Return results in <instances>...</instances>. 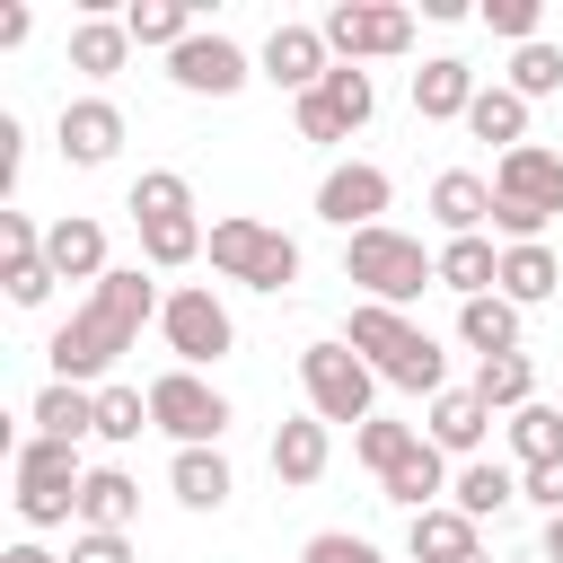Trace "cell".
Returning a JSON list of instances; mask_svg holds the SVG:
<instances>
[{
  "instance_id": "cell-1",
  "label": "cell",
  "mask_w": 563,
  "mask_h": 563,
  "mask_svg": "<svg viewBox=\"0 0 563 563\" xmlns=\"http://www.w3.org/2000/svg\"><path fill=\"white\" fill-rule=\"evenodd\" d=\"M167 299H158V282L141 273V264H123V273H106L62 325H53V343H44V361H53V378H70V387H88V378H106L132 343H141V325L158 317Z\"/></svg>"
},
{
  "instance_id": "cell-2",
  "label": "cell",
  "mask_w": 563,
  "mask_h": 563,
  "mask_svg": "<svg viewBox=\"0 0 563 563\" xmlns=\"http://www.w3.org/2000/svg\"><path fill=\"white\" fill-rule=\"evenodd\" d=\"M343 343H352V352H361V361H369L387 387H405V396H440V387H449V352H440V343H431V334H422L405 308H378V299H361Z\"/></svg>"
},
{
  "instance_id": "cell-3",
  "label": "cell",
  "mask_w": 563,
  "mask_h": 563,
  "mask_svg": "<svg viewBox=\"0 0 563 563\" xmlns=\"http://www.w3.org/2000/svg\"><path fill=\"white\" fill-rule=\"evenodd\" d=\"M343 282H361L378 308H405V299H422L431 282H440V255H422V238H405V229H361V238H343Z\"/></svg>"
},
{
  "instance_id": "cell-4",
  "label": "cell",
  "mask_w": 563,
  "mask_h": 563,
  "mask_svg": "<svg viewBox=\"0 0 563 563\" xmlns=\"http://www.w3.org/2000/svg\"><path fill=\"white\" fill-rule=\"evenodd\" d=\"M79 484H88V466H79V440H18V519L26 528H70L79 519Z\"/></svg>"
},
{
  "instance_id": "cell-5",
  "label": "cell",
  "mask_w": 563,
  "mask_h": 563,
  "mask_svg": "<svg viewBox=\"0 0 563 563\" xmlns=\"http://www.w3.org/2000/svg\"><path fill=\"white\" fill-rule=\"evenodd\" d=\"M211 273L246 282V290H290L299 282V238L264 229V220H211Z\"/></svg>"
},
{
  "instance_id": "cell-6",
  "label": "cell",
  "mask_w": 563,
  "mask_h": 563,
  "mask_svg": "<svg viewBox=\"0 0 563 563\" xmlns=\"http://www.w3.org/2000/svg\"><path fill=\"white\" fill-rule=\"evenodd\" d=\"M299 387H308V413L317 422H369V396H378V369L352 352V343H308L299 352Z\"/></svg>"
},
{
  "instance_id": "cell-7",
  "label": "cell",
  "mask_w": 563,
  "mask_h": 563,
  "mask_svg": "<svg viewBox=\"0 0 563 563\" xmlns=\"http://www.w3.org/2000/svg\"><path fill=\"white\" fill-rule=\"evenodd\" d=\"M150 422H158L176 449H220L229 396H220L202 369H158V378H150Z\"/></svg>"
},
{
  "instance_id": "cell-8",
  "label": "cell",
  "mask_w": 563,
  "mask_h": 563,
  "mask_svg": "<svg viewBox=\"0 0 563 563\" xmlns=\"http://www.w3.org/2000/svg\"><path fill=\"white\" fill-rule=\"evenodd\" d=\"M158 334H167V352H176V369H211L229 343H238V325H229V308L202 290V282H185V290H167V308H158Z\"/></svg>"
},
{
  "instance_id": "cell-9",
  "label": "cell",
  "mask_w": 563,
  "mask_h": 563,
  "mask_svg": "<svg viewBox=\"0 0 563 563\" xmlns=\"http://www.w3.org/2000/svg\"><path fill=\"white\" fill-rule=\"evenodd\" d=\"M413 44V9H387V0H343L325 9V53L334 62H387Z\"/></svg>"
},
{
  "instance_id": "cell-10",
  "label": "cell",
  "mask_w": 563,
  "mask_h": 563,
  "mask_svg": "<svg viewBox=\"0 0 563 563\" xmlns=\"http://www.w3.org/2000/svg\"><path fill=\"white\" fill-rule=\"evenodd\" d=\"M369 106H378L369 70H361V62H334V70L299 97V141H352V132L369 123Z\"/></svg>"
},
{
  "instance_id": "cell-11",
  "label": "cell",
  "mask_w": 563,
  "mask_h": 563,
  "mask_svg": "<svg viewBox=\"0 0 563 563\" xmlns=\"http://www.w3.org/2000/svg\"><path fill=\"white\" fill-rule=\"evenodd\" d=\"M387 167H369V158H352V167H325V185H317V220L325 229H343V238H361V229H378V211H387Z\"/></svg>"
},
{
  "instance_id": "cell-12",
  "label": "cell",
  "mask_w": 563,
  "mask_h": 563,
  "mask_svg": "<svg viewBox=\"0 0 563 563\" xmlns=\"http://www.w3.org/2000/svg\"><path fill=\"white\" fill-rule=\"evenodd\" d=\"M167 79H176L185 97H238L255 70H246V53H238L229 35H185V44L167 53Z\"/></svg>"
},
{
  "instance_id": "cell-13",
  "label": "cell",
  "mask_w": 563,
  "mask_h": 563,
  "mask_svg": "<svg viewBox=\"0 0 563 563\" xmlns=\"http://www.w3.org/2000/svg\"><path fill=\"white\" fill-rule=\"evenodd\" d=\"M325 70H334V53H325V26H290V18H282V26L264 35V79H273V88L308 97Z\"/></svg>"
},
{
  "instance_id": "cell-14",
  "label": "cell",
  "mask_w": 563,
  "mask_h": 563,
  "mask_svg": "<svg viewBox=\"0 0 563 563\" xmlns=\"http://www.w3.org/2000/svg\"><path fill=\"white\" fill-rule=\"evenodd\" d=\"M123 150V106L114 97H70L62 106V158L70 167H106Z\"/></svg>"
},
{
  "instance_id": "cell-15",
  "label": "cell",
  "mask_w": 563,
  "mask_h": 563,
  "mask_svg": "<svg viewBox=\"0 0 563 563\" xmlns=\"http://www.w3.org/2000/svg\"><path fill=\"white\" fill-rule=\"evenodd\" d=\"M44 264H53V282H88V290L114 273V264H106V229H97L88 211H70V220L44 229Z\"/></svg>"
},
{
  "instance_id": "cell-16",
  "label": "cell",
  "mask_w": 563,
  "mask_h": 563,
  "mask_svg": "<svg viewBox=\"0 0 563 563\" xmlns=\"http://www.w3.org/2000/svg\"><path fill=\"white\" fill-rule=\"evenodd\" d=\"M0 255H9V299L18 308H44L53 299V264H44V229L26 211H0Z\"/></svg>"
},
{
  "instance_id": "cell-17",
  "label": "cell",
  "mask_w": 563,
  "mask_h": 563,
  "mask_svg": "<svg viewBox=\"0 0 563 563\" xmlns=\"http://www.w3.org/2000/svg\"><path fill=\"white\" fill-rule=\"evenodd\" d=\"M475 97H484V88H475V70H466L457 53H431V62L413 70V114H422V123H466Z\"/></svg>"
},
{
  "instance_id": "cell-18",
  "label": "cell",
  "mask_w": 563,
  "mask_h": 563,
  "mask_svg": "<svg viewBox=\"0 0 563 563\" xmlns=\"http://www.w3.org/2000/svg\"><path fill=\"white\" fill-rule=\"evenodd\" d=\"M484 431H493V405H484L475 387H440V396H431V449H440V457H475Z\"/></svg>"
},
{
  "instance_id": "cell-19",
  "label": "cell",
  "mask_w": 563,
  "mask_h": 563,
  "mask_svg": "<svg viewBox=\"0 0 563 563\" xmlns=\"http://www.w3.org/2000/svg\"><path fill=\"white\" fill-rule=\"evenodd\" d=\"M132 519H141V484H132L123 466H88V484H79V528L132 537Z\"/></svg>"
},
{
  "instance_id": "cell-20",
  "label": "cell",
  "mask_w": 563,
  "mask_h": 563,
  "mask_svg": "<svg viewBox=\"0 0 563 563\" xmlns=\"http://www.w3.org/2000/svg\"><path fill=\"white\" fill-rule=\"evenodd\" d=\"M493 194H510V202H528V211H545V220H554V211H563V158L528 141V150H510V158H501Z\"/></svg>"
},
{
  "instance_id": "cell-21",
  "label": "cell",
  "mask_w": 563,
  "mask_h": 563,
  "mask_svg": "<svg viewBox=\"0 0 563 563\" xmlns=\"http://www.w3.org/2000/svg\"><path fill=\"white\" fill-rule=\"evenodd\" d=\"M431 220H440L449 238H484V229H493V185L466 176V167L431 176Z\"/></svg>"
},
{
  "instance_id": "cell-22",
  "label": "cell",
  "mask_w": 563,
  "mask_h": 563,
  "mask_svg": "<svg viewBox=\"0 0 563 563\" xmlns=\"http://www.w3.org/2000/svg\"><path fill=\"white\" fill-rule=\"evenodd\" d=\"M405 545H413V563H466V554H484V545H475V519H466L457 501L413 510V519H405Z\"/></svg>"
},
{
  "instance_id": "cell-23",
  "label": "cell",
  "mask_w": 563,
  "mask_h": 563,
  "mask_svg": "<svg viewBox=\"0 0 563 563\" xmlns=\"http://www.w3.org/2000/svg\"><path fill=\"white\" fill-rule=\"evenodd\" d=\"M440 290H457V308L466 299H493L501 290V246L493 238H449L440 246Z\"/></svg>"
},
{
  "instance_id": "cell-24",
  "label": "cell",
  "mask_w": 563,
  "mask_h": 563,
  "mask_svg": "<svg viewBox=\"0 0 563 563\" xmlns=\"http://www.w3.org/2000/svg\"><path fill=\"white\" fill-rule=\"evenodd\" d=\"M167 493H176L185 510H220V501L238 493V475H229V457H220V449H176V466H167Z\"/></svg>"
},
{
  "instance_id": "cell-25",
  "label": "cell",
  "mask_w": 563,
  "mask_h": 563,
  "mask_svg": "<svg viewBox=\"0 0 563 563\" xmlns=\"http://www.w3.org/2000/svg\"><path fill=\"white\" fill-rule=\"evenodd\" d=\"M449 501H457V510L484 528V519H501V510H510V501H528V493H519V475H510V466H493V457H466V475L449 484Z\"/></svg>"
},
{
  "instance_id": "cell-26",
  "label": "cell",
  "mask_w": 563,
  "mask_h": 563,
  "mask_svg": "<svg viewBox=\"0 0 563 563\" xmlns=\"http://www.w3.org/2000/svg\"><path fill=\"white\" fill-rule=\"evenodd\" d=\"M123 62H132V26H123V18H79V26H70V70L114 79Z\"/></svg>"
},
{
  "instance_id": "cell-27",
  "label": "cell",
  "mask_w": 563,
  "mask_h": 563,
  "mask_svg": "<svg viewBox=\"0 0 563 563\" xmlns=\"http://www.w3.org/2000/svg\"><path fill=\"white\" fill-rule=\"evenodd\" d=\"M554 282H563V264H554V246H545V238H537V246H501V299H510V308L554 299Z\"/></svg>"
},
{
  "instance_id": "cell-28",
  "label": "cell",
  "mask_w": 563,
  "mask_h": 563,
  "mask_svg": "<svg viewBox=\"0 0 563 563\" xmlns=\"http://www.w3.org/2000/svg\"><path fill=\"white\" fill-rule=\"evenodd\" d=\"M44 440H88L97 431V387H70V378H53L44 396H35V413H26Z\"/></svg>"
},
{
  "instance_id": "cell-29",
  "label": "cell",
  "mask_w": 563,
  "mask_h": 563,
  "mask_svg": "<svg viewBox=\"0 0 563 563\" xmlns=\"http://www.w3.org/2000/svg\"><path fill=\"white\" fill-rule=\"evenodd\" d=\"M273 475H282V484H317V475H325V422H317V413H290V422L273 431Z\"/></svg>"
},
{
  "instance_id": "cell-30",
  "label": "cell",
  "mask_w": 563,
  "mask_h": 563,
  "mask_svg": "<svg viewBox=\"0 0 563 563\" xmlns=\"http://www.w3.org/2000/svg\"><path fill=\"white\" fill-rule=\"evenodd\" d=\"M378 493H387V501H396L405 519H413V510H440V493H449V457H440V449L422 440V449H413V457H405V466H396V475H387Z\"/></svg>"
},
{
  "instance_id": "cell-31",
  "label": "cell",
  "mask_w": 563,
  "mask_h": 563,
  "mask_svg": "<svg viewBox=\"0 0 563 563\" xmlns=\"http://www.w3.org/2000/svg\"><path fill=\"white\" fill-rule=\"evenodd\" d=\"M466 132H475V141H501V158L528 150V97H519V88H484V97L466 106Z\"/></svg>"
},
{
  "instance_id": "cell-32",
  "label": "cell",
  "mask_w": 563,
  "mask_h": 563,
  "mask_svg": "<svg viewBox=\"0 0 563 563\" xmlns=\"http://www.w3.org/2000/svg\"><path fill=\"white\" fill-rule=\"evenodd\" d=\"M202 246H211V229H202L194 211H176V220H141V255H150V273H185Z\"/></svg>"
},
{
  "instance_id": "cell-33",
  "label": "cell",
  "mask_w": 563,
  "mask_h": 563,
  "mask_svg": "<svg viewBox=\"0 0 563 563\" xmlns=\"http://www.w3.org/2000/svg\"><path fill=\"white\" fill-rule=\"evenodd\" d=\"M457 334H466V352H484V361H501V352H519V308L493 290V299H466L457 308Z\"/></svg>"
},
{
  "instance_id": "cell-34",
  "label": "cell",
  "mask_w": 563,
  "mask_h": 563,
  "mask_svg": "<svg viewBox=\"0 0 563 563\" xmlns=\"http://www.w3.org/2000/svg\"><path fill=\"white\" fill-rule=\"evenodd\" d=\"M123 26H132V44H158V53H176L185 35H202L185 0H132V9H123Z\"/></svg>"
},
{
  "instance_id": "cell-35",
  "label": "cell",
  "mask_w": 563,
  "mask_h": 563,
  "mask_svg": "<svg viewBox=\"0 0 563 563\" xmlns=\"http://www.w3.org/2000/svg\"><path fill=\"white\" fill-rule=\"evenodd\" d=\"M475 396H484L493 413H519V405H537V369H528V352H501V361H484V369H475Z\"/></svg>"
},
{
  "instance_id": "cell-36",
  "label": "cell",
  "mask_w": 563,
  "mask_h": 563,
  "mask_svg": "<svg viewBox=\"0 0 563 563\" xmlns=\"http://www.w3.org/2000/svg\"><path fill=\"white\" fill-rule=\"evenodd\" d=\"M413 449H422V431H405V422H378V413H369V422L352 431V457H361V466H369L378 484H387V475H396V466H405Z\"/></svg>"
},
{
  "instance_id": "cell-37",
  "label": "cell",
  "mask_w": 563,
  "mask_h": 563,
  "mask_svg": "<svg viewBox=\"0 0 563 563\" xmlns=\"http://www.w3.org/2000/svg\"><path fill=\"white\" fill-rule=\"evenodd\" d=\"M510 449H519V475H528V466H554V457H563V413H554V405H519V413H510Z\"/></svg>"
},
{
  "instance_id": "cell-38",
  "label": "cell",
  "mask_w": 563,
  "mask_h": 563,
  "mask_svg": "<svg viewBox=\"0 0 563 563\" xmlns=\"http://www.w3.org/2000/svg\"><path fill=\"white\" fill-rule=\"evenodd\" d=\"M132 220H176V211H194V185L176 176V167H150V176H132V202H123Z\"/></svg>"
},
{
  "instance_id": "cell-39",
  "label": "cell",
  "mask_w": 563,
  "mask_h": 563,
  "mask_svg": "<svg viewBox=\"0 0 563 563\" xmlns=\"http://www.w3.org/2000/svg\"><path fill=\"white\" fill-rule=\"evenodd\" d=\"M141 431H158V422H150V396H141V387H97V440L123 449V440H141Z\"/></svg>"
},
{
  "instance_id": "cell-40",
  "label": "cell",
  "mask_w": 563,
  "mask_h": 563,
  "mask_svg": "<svg viewBox=\"0 0 563 563\" xmlns=\"http://www.w3.org/2000/svg\"><path fill=\"white\" fill-rule=\"evenodd\" d=\"M501 88H519L528 106H537V97H554V88H563V44H545V35H537V44H519Z\"/></svg>"
},
{
  "instance_id": "cell-41",
  "label": "cell",
  "mask_w": 563,
  "mask_h": 563,
  "mask_svg": "<svg viewBox=\"0 0 563 563\" xmlns=\"http://www.w3.org/2000/svg\"><path fill=\"white\" fill-rule=\"evenodd\" d=\"M299 563H378V545H369V537H343V528H317V537L299 545Z\"/></svg>"
},
{
  "instance_id": "cell-42",
  "label": "cell",
  "mask_w": 563,
  "mask_h": 563,
  "mask_svg": "<svg viewBox=\"0 0 563 563\" xmlns=\"http://www.w3.org/2000/svg\"><path fill=\"white\" fill-rule=\"evenodd\" d=\"M537 18H545L537 0H484V26L510 35V44H537Z\"/></svg>"
},
{
  "instance_id": "cell-43",
  "label": "cell",
  "mask_w": 563,
  "mask_h": 563,
  "mask_svg": "<svg viewBox=\"0 0 563 563\" xmlns=\"http://www.w3.org/2000/svg\"><path fill=\"white\" fill-rule=\"evenodd\" d=\"M70 563H132V537H97V528H79V537H70Z\"/></svg>"
},
{
  "instance_id": "cell-44",
  "label": "cell",
  "mask_w": 563,
  "mask_h": 563,
  "mask_svg": "<svg viewBox=\"0 0 563 563\" xmlns=\"http://www.w3.org/2000/svg\"><path fill=\"white\" fill-rule=\"evenodd\" d=\"M519 493H528V501H545V519H554V510H563V457H554V466H528V475H519Z\"/></svg>"
},
{
  "instance_id": "cell-45",
  "label": "cell",
  "mask_w": 563,
  "mask_h": 563,
  "mask_svg": "<svg viewBox=\"0 0 563 563\" xmlns=\"http://www.w3.org/2000/svg\"><path fill=\"white\" fill-rule=\"evenodd\" d=\"M545 563H563V510L545 519Z\"/></svg>"
},
{
  "instance_id": "cell-46",
  "label": "cell",
  "mask_w": 563,
  "mask_h": 563,
  "mask_svg": "<svg viewBox=\"0 0 563 563\" xmlns=\"http://www.w3.org/2000/svg\"><path fill=\"white\" fill-rule=\"evenodd\" d=\"M0 563H53V554H44V545H9Z\"/></svg>"
},
{
  "instance_id": "cell-47",
  "label": "cell",
  "mask_w": 563,
  "mask_h": 563,
  "mask_svg": "<svg viewBox=\"0 0 563 563\" xmlns=\"http://www.w3.org/2000/svg\"><path fill=\"white\" fill-rule=\"evenodd\" d=\"M466 563H493V554H466Z\"/></svg>"
}]
</instances>
